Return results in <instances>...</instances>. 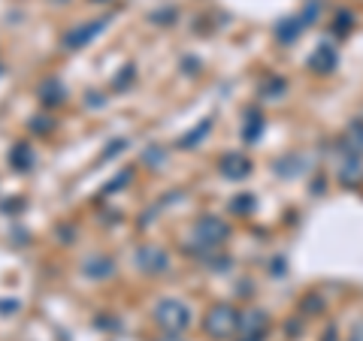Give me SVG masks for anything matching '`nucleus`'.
Returning a JSON list of instances; mask_svg holds the SVG:
<instances>
[{
	"instance_id": "nucleus-1",
	"label": "nucleus",
	"mask_w": 363,
	"mask_h": 341,
	"mask_svg": "<svg viewBox=\"0 0 363 341\" xmlns=\"http://www.w3.org/2000/svg\"><path fill=\"white\" fill-rule=\"evenodd\" d=\"M239 326V314L236 308H230V305H212V311L206 314L203 320V329L209 332L212 338H230V332Z\"/></svg>"
},
{
	"instance_id": "nucleus-2",
	"label": "nucleus",
	"mask_w": 363,
	"mask_h": 341,
	"mask_svg": "<svg viewBox=\"0 0 363 341\" xmlns=\"http://www.w3.org/2000/svg\"><path fill=\"white\" fill-rule=\"evenodd\" d=\"M154 320L167 332H182L191 323V314H188V308L182 302H176V299H163L158 308H154Z\"/></svg>"
},
{
	"instance_id": "nucleus-3",
	"label": "nucleus",
	"mask_w": 363,
	"mask_h": 341,
	"mask_svg": "<svg viewBox=\"0 0 363 341\" xmlns=\"http://www.w3.org/2000/svg\"><path fill=\"white\" fill-rule=\"evenodd\" d=\"M136 263H139V269H145V272H163L170 260H167V254H163L158 245H145V248H139Z\"/></svg>"
},
{
	"instance_id": "nucleus-4",
	"label": "nucleus",
	"mask_w": 363,
	"mask_h": 341,
	"mask_svg": "<svg viewBox=\"0 0 363 341\" xmlns=\"http://www.w3.org/2000/svg\"><path fill=\"white\" fill-rule=\"evenodd\" d=\"M103 24H106V19L94 21V24H82V28L64 33V46H67V48H82L85 43H91V37H97V33L103 30Z\"/></svg>"
},
{
	"instance_id": "nucleus-5",
	"label": "nucleus",
	"mask_w": 363,
	"mask_h": 341,
	"mask_svg": "<svg viewBox=\"0 0 363 341\" xmlns=\"http://www.w3.org/2000/svg\"><path fill=\"white\" fill-rule=\"evenodd\" d=\"M224 236H227V223H221L218 218H206L197 223V239L206 245H218Z\"/></svg>"
},
{
	"instance_id": "nucleus-6",
	"label": "nucleus",
	"mask_w": 363,
	"mask_h": 341,
	"mask_svg": "<svg viewBox=\"0 0 363 341\" xmlns=\"http://www.w3.org/2000/svg\"><path fill=\"white\" fill-rule=\"evenodd\" d=\"M221 172H224L227 178H245L251 172V163H249V157H242V154H227L224 160H221Z\"/></svg>"
},
{
	"instance_id": "nucleus-7",
	"label": "nucleus",
	"mask_w": 363,
	"mask_h": 341,
	"mask_svg": "<svg viewBox=\"0 0 363 341\" xmlns=\"http://www.w3.org/2000/svg\"><path fill=\"white\" fill-rule=\"evenodd\" d=\"M309 66H312V70H318V73L333 70V66H336V55H333V48H318V55H312Z\"/></svg>"
},
{
	"instance_id": "nucleus-8",
	"label": "nucleus",
	"mask_w": 363,
	"mask_h": 341,
	"mask_svg": "<svg viewBox=\"0 0 363 341\" xmlns=\"http://www.w3.org/2000/svg\"><path fill=\"white\" fill-rule=\"evenodd\" d=\"M39 97H43V103L55 106V103H61L64 100V88L57 85L55 79H48V82H43V88H39Z\"/></svg>"
},
{
	"instance_id": "nucleus-9",
	"label": "nucleus",
	"mask_w": 363,
	"mask_h": 341,
	"mask_svg": "<svg viewBox=\"0 0 363 341\" xmlns=\"http://www.w3.org/2000/svg\"><path fill=\"white\" fill-rule=\"evenodd\" d=\"M10 163L19 166V169H28L30 166V148L28 145H15L12 154H10Z\"/></svg>"
},
{
	"instance_id": "nucleus-10",
	"label": "nucleus",
	"mask_w": 363,
	"mask_h": 341,
	"mask_svg": "<svg viewBox=\"0 0 363 341\" xmlns=\"http://www.w3.org/2000/svg\"><path fill=\"white\" fill-rule=\"evenodd\" d=\"M88 275H94V278H103V275H109L112 272V263L109 260H97L94 266H91V269H85Z\"/></svg>"
},
{
	"instance_id": "nucleus-11",
	"label": "nucleus",
	"mask_w": 363,
	"mask_h": 341,
	"mask_svg": "<svg viewBox=\"0 0 363 341\" xmlns=\"http://www.w3.org/2000/svg\"><path fill=\"white\" fill-rule=\"evenodd\" d=\"M203 133H209V121H203V124H200V127H197V130L191 133V136H188V139H185V145H194V142H197V139H200V136H203Z\"/></svg>"
},
{
	"instance_id": "nucleus-12",
	"label": "nucleus",
	"mask_w": 363,
	"mask_h": 341,
	"mask_svg": "<svg viewBox=\"0 0 363 341\" xmlns=\"http://www.w3.org/2000/svg\"><path fill=\"white\" fill-rule=\"evenodd\" d=\"M30 130H39V133H48V130H52V121H46V118H34V121H30Z\"/></svg>"
},
{
	"instance_id": "nucleus-13",
	"label": "nucleus",
	"mask_w": 363,
	"mask_h": 341,
	"mask_svg": "<svg viewBox=\"0 0 363 341\" xmlns=\"http://www.w3.org/2000/svg\"><path fill=\"white\" fill-rule=\"evenodd\" d=\"M121 145H125V142H121V139H118V142H112L109 148H106V154H103V157H112V154H118V151H121Z\"/></svg>"
},
{
	"instance_id": "nucleus-14",
	"label": "nucleus",
	"mask_w": 363,
	"mask_h": 341,
	"mask_svg": "<svg viewBox=\"0 0 363 341\" xmlns=\"http://www.w3.org/2000/svg\"><path fill=\"white\" fill-rule=\"evenodd\" d=\"M249 205H251V199H239V203L233 205V209H236V212H245V209H249Z\"/></svg>"
},
{
	"instance_id": "nucleus-15",
	"label": "nucleus",
	"mask_w": 363,
	"mask_h": 341,
	"mask_svg": "<svg viewBox=\"0 0 363 341\" xmlns=\"http://www.w3.org/2000/svg\"><path fill=\"white\" fill-rule=\"evenodd\" d=\"M161 341H182V338H161Z\"/></svg>"
},
{
	"instance_id": "nucleus-16",
	"label": "nucleus",
	"mask_w": 363,
	"mask_h": 341,
	"mask_svg": "<svg viewBox=\"0 0 363 341\" xmlns=\"http://www.w3.org/2000/svg\"><path fill=\"white\" fill-rule=\"evenodd\" d=\"M97 3H103V0H97Z\"/></svg>"
},
{
	"instance_id": "nucleus-17",
	"label": "nucleus",
	"mask_w": 363,
	"mask_h": 341,
	"mask_svg": "<svg viewBox=\"0 0 363 341\" xmlns=\"http://www.w3.org/2000/svg\"><path fill=\"white\" fill-rule=\"evenodd\" d=\"M354 341H357V338H354Z\"/></svg>"
}]
</instances>
